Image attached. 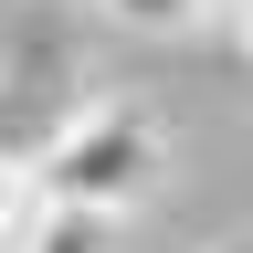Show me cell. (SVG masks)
<instances>
[{"mask_svg": "<svg viewBox=\"0 0 253 253\" xmlns=\"http://www.w3.org/2000/svg\"><path fill=\"white\" fill-rule=\"evenodd\" d=\"M106 11H116L126 32H190V21L211 11V0H106Z\"/></svg>", "mask_w": 253, "mask_h": 253, "instance_id": "3", "label": "cell"}, {"mask_svg": "<svg viewBox=\"0 0 253 253\" xmlns=\"http://www.w3.org/2000/svg\"><path fill=\"white\" fill-rule=\"evenodd\" d=\"M158 169H169V126L148 106H126V95H106V106H84L63 137H42V179L63 201H95V211H137L158 190Z\"/></svg>", "mask_w": 253, "mask_h": 253, "instance_id": "1", "label": "cell"}, {"mask_svg": "<svg viewBox=\"0 0 253 253\" xmlns=\"http://www.w3.org/2000/svg\"><path fill=\"white\" fill-rule=\"evenodd\" d=\"M116 243V211H95V201H53V221H42V243L32 253H106Z\"/></svg>", "mask_w": 253, "mask_h": 253, "instance_id": "2", "label": "cell"}]
</instances>
